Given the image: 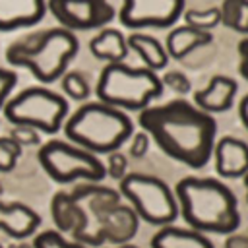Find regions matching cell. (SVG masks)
Segmentation results:
<instances>
[{"instance_id": "1", "label": "cell", "mask_w": 248, "mask_h": 248, "mask_svg": "<svg viewBox=\"0 0 248 248\" xmlns=\"http://www.w3.org/2000/svg\"><path fill=\"white\" fill-rule=\"evenodd\" d=\"M138 122L170 159L190 169H202L213 157L217 122L184 99L147 107L140 112Z\"/></svg>"}, {"instance_id": "2", "label": "cell", "mask_w": 248, "mask_h": 248, "mask_svg": "<svg viewBox=\"0 0 248 248\" xmlns=\"http://www.w3.org/2000/svg\"><path fill=\"white\" fill-rule=\"evenodd\" d=\"M180 215L200 232L232 234L240 227L238 202L232 190L217 178L186 176L176 184Z\"/></svg>"}, {"instance_id": "3", "label": "cell", "mask_w": 248, "mask_h": 248, "mask_svg": "<svg viewBox=\"0 0 248 248\" xmlns=\"http://www.w3.org/2000/svg\"><path fill=\"white\" fill-rule=\"evenodd\" d=\"M78 48L79 43L72 31L52 27L12 43L6 50V58L14 66L31 70L37 79L50 83L64 76L68 62L76 56Z\"/></svg>"}, {"instance_id": "4", "label": "cell", "mask_w": 248, "mask_h": 248, "mask_svg": "<svg viewBox=\"0 0 248 248\" xmlns=\"http://www.w3.org/2000/svg\"><path fill=\"white\" fill-rule=\"evenodd\" d=\"M64 132L91 153H114L132 136V120L101 101L85 103L68 118Z\"/></svg>"}, {"instance_id": "5", "label": "cell", "mask_w": 248, "mask_h": 248, "mask_svg": "<svg viewBox=\"0 0 248 248\" xmlns=\"http://www.w3.org/2000/svg\"><path fill=\"white\" fill-rule=\"evenodd\" d=\"M163 93L161 78L149 68H130L126 64H107L97 83L101 103L114 108L145 110Z\"/></svg>"}, {"instance_id": "6", "label": "cell", "mask_w": 248, "mask_h": 248, "mask_svg": "<svg viewBox=\"0 0 248 248\" xmlns=\"http://www.w3.org/2000/svg\"><path fill=\"white\" fill-rule=\"evenodd\" d=\"M120 194L132 203L140 219L167 227L178 217V200L176 194L157 176L128 172L120 180Z\"/></svg>"}, {"instance_id": "7", "label": "cell", "mask_w": 248, "mask_h": 248, "mask_svg": "<svg viewBox=\"0 0 248 248\" xmlns=\"http://www.w3.org/2000/svg\"><path fill=\"white\" fill-rule=\"evenodd\" d=\"M68 112V103L45 87H27L12 97L4 114L16 126H29L45 134H56Z\"/></svg>"}, {"instance_id": "8", "label": "cell", "mask_w": 248, "mask_h": 248, "mask_svg": "<svg viewBox=\"0 0 248 248\" xmlns=\"http://www.w3.org/2000/svg\"><path fill=\"white\" fill-rule=\"evenodd\" d=\"M39 163L52 180L62 184L79 178L99 182L107 176V167L99 161L97 155L60 140L46 141L39 149Z\"/></svg>"}, {"instance_id": "9", "label": "cell", "mask_w": 248, "mask_h": 248, "mask_svg": "<svg viewBox=\"0 0 248 248\" xmlns=\"http://www.w3.org/2000/svg\"><path fill=\"white\" fill-rule=\"evenodd\" d=\"M118 192H114L108 186H97V184H81L76 186L70 192V198L74 202V209L78 215V225L72 232L76 242H81L85 246H99V227L103 217L120 203Z\"/></svg>"}, {"instance_id": "10", "label": "cell", "mask_w": 248, "mask_h": 248, "mask_svg": "<svg viewBox=\"0 0 248 248\" xmlns=\"http://www.w3.org/2000/svg\"><path fill=\"white\" fill-rule=\"evenodd\" d=\"M184 14L180 0H130L120 8V21L130 29L170 27Z\"/></svg>"}, {"instance_id": "11", "label": "cell", "mask_w": 248, "mask_h": 248, "mask_svg": "<svg viewBox=\"0 0 248 248\" xmlns=\"http://www.w3.org/2000/svg\"><path fill=\"white\" fill-rule=\"evenodd\" d=\"M48 12L68 31H72V29L103 27V25H107L114 17L112 4L103 2V0H91V2L52 0V2H48Z\"/></svg>"}, {"instance_id": "12", "label": "cell", "mask_w": 248, "mask_h": 248, "mask_svg": "<svg viewBox=\"0 0 248 248\" xmlns=\"http://www.w3.org/2000/svg\"><path fill=\"white\" fill-rule=\"evenodd\" d=\"M140 227V215L136 213L134 207L128 205H114L101 221L99 227V246H103L105 242L110 244H128Z\"/></svg>"}, {"instance_id": "13", "label": "cell", "mask_w": 248, "mask_h": 248, "mask_svg": "<svg viewBox=\"0 0 248 248\" xmlns=\"http://www.w3.org/2000/svg\"><path fill=\"white\" fill-rule=\"evenodd\" d=\"M213 161L219 176L244 178L248 174V143L234 136H225L215 143Z\"/></svg>"}, {"instance_id": "14", "label": "cell", "mask_w": 248, "mask_h": 248, "mask_svg": "<svg viewBox=\"0 0 248 248\" xmlns=\"http://www.w3.org/2000/svg\"><path fill=\"white\" fill-rule=\"evenodd\" d=\"M238 83L229 76H213L205 87L194 93V105L203 112H225L234 105Z\"/></svg>"}, {"instance_id": "15", "label": "cell", "mask_w": 248, "mask_h": 248, "mask_svg": "<svg viewBox=\"0 0 248 248\" xmlns=\"http://www.w3.org/2000/svg\"><path fill=\"white\" fill-rule=\"evenodd\" d=\"M46 10L48 4L41 0H0V31L35 25Z\"/></svg>"}, {"instance_id": "16", "label": "cell", "mask_w": 248, "mask_h": 248, "mask_svg": "<svg viewBox=\"0 0 248 248\" xmlns=\"http://www.w3.org/2000/svg\"><path fill=\"white\" fill-rule=\"evenodd\" d=\"M41 225V217L37 211L23 203H4L0 202V229L14 236V238H27L31 236L37 227Z\"/></svg>"}, {"instance_id": "17", "label": "cell", "mask_w": 248, "mask_h": 248, "mask_svg": "<svg viewBox=\"0 0 248 248\" xmlns=\"http://www.w3.org/2000/svg\"><path fill=\"white\" fill-rule=\"evenodd\" d=\"M151 248H213L205 232L182 227H161L151 238Z\"/></svg>"}, {"instance_id": "18", "label": "cell", "mask_w": 248, "mask_h": 248, "mask_svg": "<svg viewBox=\"0 0 248 248\" xmlns=\"http://www.w3.org/2000/svg\"><path fill=\"white\" fill-rule=\"evenodd\" d=\"M211 41H213V35L209 31H200L190 25H180V27H174L172 31H169L165 48H167L169 56L180 60L186 54H190L192 50L209 45Z\"/></svg>"}, {"instance_id": "19", "label": "cell", "mask_w": 248, "mask_h": 248, "mask_svg": "<svg viewBox=\"0 0 248 248\" xmlns=\"http://www.w3.org/2000/svg\"><path fill=\"white\" fill-rule=\"evenodd\" d=\"M128 39H124L118 29H103L89 41L91 54L108 64H120L128 56Z\"/></svg>"}, {"instance_id": "20", "label": "cell", "mask_w": 248, "mask_h": 248, "mask_svg": "<svg viewBox=\"0 0 248 248\" xmlns=\"http://www.w3.org/2000/svg\"><path fill=\"white\" fill-rule=\"evenodd\" d=\"M128 46L132 50L138 52V56L145 62V68L157 72V70H163L169 62V52L167 48L151 35H145V33H132L128 37Z\"/></svg>"}, {"instance_id": "21", "label": "cell", "mask_w": 248, "mask_h": 248, "mask_svg": "<svg viewBox=\"0 0 248 248\" xmlns=\"http://www.w3.org/2000/svg\"><path fill=\"white\" fill-rule=\"evenodd\" d=\"M219 8L221 23L248 39V0H225Z\"/></svg>"}, {"instance_id": "22", "label": "cell", "mask_w": 248, "mask_h": 248, "mask_svg": "<svg viewBox=\"0 0 248 248\" xmlns=\"http://www.w3.org/2000/svg\"><path fill=\"white\" fill-rule=\"evenodd\" d=\"M50 211H52V219L60 232H74V229L78 225V215H76L74 202L68 192H58L52 198Z\"/></svg>"}, {"instance_id": "23", "label": "cell", "mask_w": 248, "mask_h": 248, "mask_svg": "<svg viewBox=\"0 0 248 248\" xmlns=\"http://www.w3.org/2000/svg\"><path fill=\"white\" fill-rule=\"evenodd\" d=\"M186 25L200 29V31H209L221 23V8L211 6V8H188L182 14Z\"/></svg>"}, {"instance_id": "24", "label": "cell", "mask_w": 248, "mask_h": 248, "mask_svg": "<svg viewBox=\"0 0 248 248\" xmlns=\"http://www.w3.org/2000/svg\"><path fill=\"white\" fill-rule=\"evenodd\" d=\"M62 89L76 101H83L89 95V83L79 72H68L62 76Z\"/></svg>"}, {"instance_id": "25", "label": "cell", "mask_w": 248, "mask_h": 248, "mask_svg": "<svg viewBox=\"0 0 248 248\" xmlns=\"http://www.w3.org/2000/svg\"><path fill=\"white\" fill-rule=\"evenodd\" d=\"M33 248H87V246L81 242H76V240L74 242L66 240L58 231H45L35 236Z\"/></svg>"}, {"instance_id": "26", "label": "cell", "mask_w": 248, "mask_h": 248, "mask_svg": "<svg viewBox=\"0 0 248 248\" xmlns=\"http://www.w3.org/2000/svg\"><path fill=\"white\" fill-rule=\"evenodd\" d=\"M21 155V145L8 138H0V172H10Z\"/></svg>"}, {"instance_id": "27", "label": "cell", "mask_w": 248, "mask_h": 248, "mask_svg": "<svg viewBox=\"0 0 248 248\" xmlns=\"http://www.w3.org/2000/svg\"><path fill=\"white\" fill-rule=\"evenodd\" d=\"M161 81H163V85H167L169 89H172V91L178 93V95H186V93L192 91V81L188 79V76L182 74V72H176V70L167 72V74L161 78Z\"/></svg>"}, {"instance_id": "28", "label": "cell", "mask_w": 248, "mask_h": 248, "mask_svg": "<svg viewBox=\"0 0 248 248\" xmlns=\"http://www.w3.org/2000/svg\"><path fill=\"white\" fill-rule=\"evenodd\" d=\"M107 174L120 182L128 174V159L118 151L108 153L107 155Z\"/></svg>"}, {"instance_id": "29", "label": "cell", "mask_w": 248, "mask_h": 248, "mask_svg": "<svg viewBox=\"0 0 248 248\" xmlns=\"http://www.w3.org/2000/svg\"><path fill=\"white\" fill-rule=\"evenodd\" d=\"M10 138L16 140L21 147H23V145H37V143L41 141L39 130L29 128V126H16V128L10 132Z\"/></svg>"}, {"instance_id": "30", "label": "cell", "mask_w": 248, "mask_h": 248, "mask_svg": "<svg viewBox=\"0 0 248 248\" xmlns=\"http://www.w3.org/2000/svg\"><path fill=\"white\" fill-rule=\"evenodd\" d=\"M16 81H17V78H16L14 72L0 68V108L6 107V103H8V95H10L12 87L16 85Z\"/></svg>"}, {"instance_id": "31", "label": "cell", "mask_w": 248, "mask_h": 248, "mask_svg": "<svg viewBox=\"0 0 248 248\" xmlns=\"http://www.w3.org/2000/svg\"><path fill=\"white\" fill-rule=\"evenodd\" d=\"M147 149H149V134H147V132H138V134L132 138V143H130L128 153H130L132 157L140 159V157H143V155L147 153Z\"/></svg>"}, {"instance_id": "32", "label": "cell", "mask_w": 248, "mask_h": 248, "mask_svg": "<svg viewBox=\"0 0 248 248\" xmlns=\"http://www.w3.org/2000/svg\"><path fill=\"white\" fill-rule=\"evenodd\" d=\"M238 56H240L238 72H240V76L248 81V39H246V37L238 43Z\"/></svg>"}, {"instance_id": "33", "label": "cell", "mask_w": 248, "mask_h": 248, "mask_svg": "<svg viewBox=\"0 0 248 248\" xmlns=\"http://www.w3.org/2000/svg\"><path fill=\"white\" fill-rule=\"evenodd\" d=\"M225 248H248V231L246 232H232L225 238Z\"/></svg>"}, {"instance_id": "34", "label": "cell", "mask_w": 248, "mask_h": 248, "mask_svg": "<svg viewBox=\"0 0 248 248\" xmlns=\"http://www.w3.org/2000/svg\"><path fill=\"white\" fill-rule=\"evenodd\" d=\"M238 118H240V122L244 124V128L248 130V93L240 99V103H238Z\"/></svg>"}, {"instance_id": "35", "label": "cell", "mask_w": 248, "mask_h": 248, "mask_svg": "<svg viewBox=\"0 0 248 248\" xmlns=\"http://www.w3.org/2000/svg\"><path fill=\"white\" fill-rule=\"evenodd\" d=\"M242 180H244V188H246V200H248V174H246Z\"/></svg>"}, {"instance_id": "36", "label": "cell", "mask_w": 248, "mask_h": 248, "mask_svg": "<svg viewBox=\"0 0 248 248\" xmlns=\"http://www.w3.org/2000/svg\"><path fill=\"white\" fill-rule=\"evenodd\" d=\"M116 248H138V246H134V244H120V246H116Z\"/></svg>"}, {"instance_id": "37", "label": "cell", "mask_w": 248, "mask_h": 248, "mask_svg": "<svg viewBox=\"0 0 248 248\" xmlns=\"http://www.w3.org/2000/svg\"><path fill=\"white\" fill-rule=\"evenodd\" d=\"M0 194H2V182H0Z\"/></svg>"}, {"instance_id": "38", "label": "cell", "mask_w": 248, "mask_h": 248, "mask_svg": "<svg viewBox=\"0 0 248 248\" xmlns=\"http://www.w3.org/2000/svg\"><path fill=\"white\" fill-rule=\"evenodd\" d=\"M0 248H2V246H0Z\"/></svg>"}]
</instances>
